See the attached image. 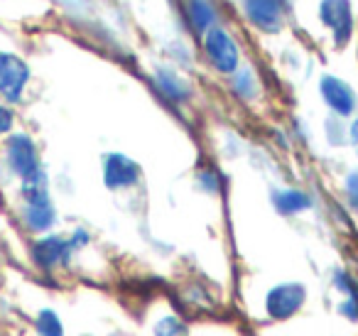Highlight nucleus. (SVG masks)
Listing matches in <instances>:
<instances>
[{
  "label": "nucleus",
  "instance_id": "8",
  "mask_svg": "<svg viewBox=\"0 0 358 336\" xmlns=\"http://www.w3.org/2000/svg\"><path fill=\"white\" fill-rule=\"evenodd\" d=\"M319 91H322L324 101L329 104V108L338 115H348L356 108V94L351 91V86L346 81L336 79V76H322L319 81Z\"/></svg>",
  "mask_w": 358,
  "mask_h": 336
},
{
  "label": "nucleus",
  "instance_id": "19",
  "mask_svg": "<svg viewBox=\"0 0 358 336\" xmlns=\"http://www.w3.org/2000/svg\"><path fill=\"white\" fill-rule=\"evenodd\" d=\"M351 140L358 145V120H353V125H351Z\"/></svg>",
  "mask_w": 358,
  "mask_h": 336
},
{
  "label": "nucleus",
  "instance_id": "13",
  "mask_svg": "<svg viewBox=\"0 0 358 336\" xmlns=\"http://www.w3.org/2000/svg\"><path fill=\"white\" fill-rule=\"evenodd\" d=\"M35 326H37V331H40V336H64V326H62L59 316L52 309L40 312Z\"/></svg>",
  "mask_w": 358,
  "mask_h": 336
},
{
  "label": "nucleus",
  "instance_id": "1",
  "mask_svg": "<svg viewBox=\"0 0 358 336\" xmlns=\"http://www.w3.org/2000/svg\"><path fill=\"white\" fill-rule=\"evenodd\" d=\"M204 50L209 62L216 66L221 74H231L238 69V47H236L234 37L221 27H211L204 37Z\"/></svg>",
  "mask_w": 358,
  "mask_h": 336
},
{
  "label": "nucleus",
  "instance_id": "11",
  "mask_svg": "<svg viewBox=\"0 0 358 336\" xmlns=\"http://www.w3.org/2000/svg\"><path fill=\"white\" fill-rule=\"evenodd\" d=\"M187 15H189V22L199 35L211 30L216 20V10L211 6V0H187Z\"/></svg>",
  "mask_w": 358,
  "mask_h": 336
},
{
  "label": "nucleus",
  "instance_id": "3",
  "mask_svg": "<svg viewBox=\"0 0 358 336\" xmlns=\"http://www.w3.org/2000/svg\"><path fill=\"white\" fill-rule=\"evenodd\" d=\"M319 18H322L324 25L334 30V42L336 45H346L353 30L351 3L348 0H322Z\"/></svg>",
  "mask_w": 358,
  "mask_h": 336
},
{
  "label": "nucleus",
  "instance_id": "5",
  "mask_svg": "<svg viewBox=\"0 0 358 336\" xmlns=\"http://www.w3.org/2000/svg\"><path fill=\"white\" fill-rule=\"evenodd\" d=\"M140 179V164L120 153H110L103 160V182L108 189L133 187Z\"/></svg>",
  "mask_w": 358,
  "mask_h": 336
},
{
  "label": "nucleus",
  "instance_id": "10",
  "mask_svg": "<svg viewBox=\"0 0 358 336\" xmlns=\"http://www.w3.org/2000/svg\"><path fill=\"white\" fill-rule=\"evenodd\" d=\"M273 204L280 214L289 216V214H299V211H304V209L312 206V197L299 192V189H282V192L273 194Z\"/></svg>",
  "mask_w": 358,
  "mask_h": 336
},
{
  "label": "nucleus",
  "instance_id": "4",
  "mask_svg": "<svg viewBox=\"0 0 358 336\" xmlns=\"http://www.w3.org/2000/svg\"><path fill=\"white\" fill-rule=\"evenodd\" d=\"M27 79H30V69L20 57L0 55V94L8 101H20Z\"/></svg>",
  "mask_w": 358,
  "mask_h": 336
},
{
  "label": "nucleus",
  "instance_id": "14",
  "mask_svg": "<svg viewBox=\"0 0 358 336\" xmlns=\"http://www.w3.org/2000/svg\"><path fill=\"white\" fill-rule=\"evenodd\" d=\"M182 331V324H179L174 316H164L157 326H155V334L157 336H177Z\"/></svg>",
  "mask_w": 358,
  "mask_h": 336
},
{
  "label": "nucleus",
  "instance_id": "16",
  "mask_svg": "<svg viewBox=\"0 0 358 336\" xmlns=\"http://www.w3.org/2000/svg\"><path fill=\"white\" fill-rule=\"evenodd\" d=\"M338 312H341L343 316H348L351 321L358 319V297H348L346 302H341L338 304Z\"/></svg>",
  "mask_w": 358,
  "mask_h": 336
},
{
  "label": "nucleus",
  "instance_id": "18",
  "mask_svg": "<svg viewBox=\"0 0 358 336\" xmlns=\"http://www.w3.org/2000/svg\"><path fill=\"white\" fill-rule=\"evenodd\" d=\"M10 128H13V113L8 108H3V106H0V135L8 133Z\"/></svg>",
  "mask_w": 358,
  "mask_h": 336
},
{
  "label": "nucleus",
  "instance_id": "7",
  "mask_svg": "<svg viewBox=\"0 0 358 336\" xmlns=\"http://www.w3.org/2000/svg\"><path fill=\"white\" fill-rule=\"evenodd\" d=\"M250 22L263 32H278L282 25L285 3L282 0H243Z\"/></svg>",
  "mask_w": 358,
  "mask_h": 336
},
{
  "label": "nucleus",
  "instance_id": "2",
  "mask_svg": "<svg viewBox=\"0 0 358 336\" xmlns=\"http://www.w3.org/2000/svg\"><path fill=\"white\" fill-rule=\"evenodd\" d=\"M304 300H307V290L299 282H285L268 292L265 297V309L273 319H289L302 309Z\"/></svg>",
  "mask_w": 358,
  "mask_h": 336
},
{
  "label": "nucleus",
  "instance_id": "6",
  "mask_svg": "<svg viewBox=\"0 0 358 336\" xmlns=\"http://www.w3.org/2000/svg\"><path fill=\"white\" fill-rule=\"evenodd\" d=\"M8 162H10L13 172L20 174L22 179L40 172L35 143H32L27 135H13V138L8 140Z\"/></svg>",
  "mask_w": 358,
  "mask_h": 336
},
{
  "label": "nucleus",
  "instance_id": "15",
  "mask_svg": "<svg viewBox=\"0 0 358 336\" xmlns=\"http://www.w3.org/2000/svg\"><path fill=\"white\" fill-rule=\"evenodd\" d=\"M336 287L343 292V295L358 297V285H356V280H351V277H348L346 272H336Z\"/></svg>",
  "mask_w": 358,
  "mask_h": 336
},
{
  "label": "nucleus",
  "instance_id": "17",
  "mask_svg": "<svg viewBox=\"0 0 358 336\" xmlns=\"http://www.w3.org/2000/svg\"><path fill=\"white\" fill-rule=\"evenodd\" d=\"M346 194L351 199V204L358 209V172H353L351 177L346 179Z\"/></svg>",
  "mask_w": 358,
  "mask_h": 336
},
{
  "label": "nucleus",
  "instance_id": "9",
  "mask_svg": "<svg viewBox=\"0 0 358 336\" xmlns=\"http://www.w3.org/2000/svg\"><path fill=\"white\" fill-rule=\"evenodd\" d=\"M69 253H71V246L69 241L59 236H50V238H42V241L35 243L32 248V258L40 267L50 270V267L59 265V262H66L69 260Z\"/></svg>",
  "mask_w": 358,
  "mask_h": 336
},
{
  "label": "nucleus",
  "instance_id": "12",
  "mask_svg": "<svg viewBox=\"0 0 358 336\" xmlns=\"http://www.w3.org/2000/svg\"><path fill=\"white\" fill-rule=\"evenodd\" d=\"M155 81H157V89L162 91L167 99H172V101H185L187 96H189V89H187V84L179 79L174 71L159 69L157 76H155Z\"/></svg>",
  "mask_w": 358,
  "mask_h": 336
}]
</instances>
